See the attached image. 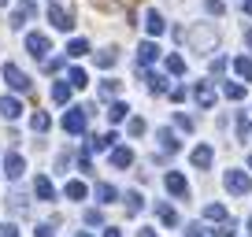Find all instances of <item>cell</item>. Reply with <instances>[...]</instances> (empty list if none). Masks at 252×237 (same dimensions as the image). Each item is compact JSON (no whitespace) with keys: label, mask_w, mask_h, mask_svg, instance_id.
I'll return each mask as SVG.
<instances>
[{"label":"cell","mask_w":252,"mask_h":237,"mask_svg":"<svg viewBox=\"0 0 252 237\" xmlns=\"http://www.w3.org/2000/svg\"><path fill=\"white\" fill-rule=\"evenodd\" d=\"M222 185H226L234 197H245V193L252 189V178H249V171H234V167H230L226 178H222Z\"/></svg>","instance_id":"obj_1"},{"label":"cell","mask_w":252,"mask_h":237,"mask_svg":"<svg viewBox=\"0 0 252 237\" xmlns=\"http://www.w3.org/2000/svg\"><path fill=\"white\" fill-rule=\"evenodd\" d=\"M86 122H89V108H67V115H63L67 134H86Z\"/></svg>","instance_id":"obj_2"},{"label":"cell","mask_w":252,"mask_h":237,"mask_svg":"<svg viewBox=\"0 0 252 237\" xmlns=\"http://www.w3.org/2000/svg\"><path fill=\"white\" fill-rule=\"evenodd\" d=\"M48 23L56 26V30H71L74 26V15H71V8H63V4H48Z\"/></svg>","instance_id":"obj_3"},{"label":"cell","mask_w":252,"mask_h":237,"mask_svg":"<svg viewBox=\"0 0 252 237\" xmlns=\"http://www.w3.org/2000/svg\"><path fill=\"white\" fill-rule=\"evenodd\" d=\"M215 45H219V30H215V26H204V30L193 33V48H197V52H212Z\"/></svg>","instance_id":"obj_4"},{"label":"cell","mask_w":252,"mask_h":237,"mask_svg":"<svg viewBox=\"0 0 252 237\" xmlns=\"http://www.w3.org/2000/svg\"><path fill=\"white\" fill-rule=\"evenodd\" d=\"M4 82H8L15 93H30V78H26V74L19 71L15 63H4Z\"/></svg>","instance_id":"obj_5"},{"label":"cell","mask_w":252,"mask_h":237,"mask_svg":"<svg viewBox=\"0 0 252 237\" xmlns=\"http://www.w3.org/2000/svg\"><path fill=\"white\" fill-rule=\"evenodd\" d=\"M23 171H26V159L19 156V152H8V156H4V174H8L11 182H19V178H23Z\"/></svg>","instance_id":"obj_6"},{"label":"cell","mask_w":252,"mask_h":237,"mask_svg":"<svg viewBox=\"0 0 252 237\" xmlns=\"http://www.w3.org/2000/svg\"><path fill=\"white\" fill-rule=\"evenodd\" d=\"M163 185H167V193H171V197H189V182H186V178H182V174L178 171H171V174H167V178H163Z\"/></svg>","instance_id":"obj_7"},{"label":"cell","mask_w":252,"mask_h":237,"mask_svg":"<svg viewBox=\"0 0 252 237\" xmlns=\"http://www.w3.org/2000/svg\"><path fill=\"white\" fill-rule=\"evenodd\" d=\"M26 52H30L33 59H45L48 56V37L45 33H30V37H26Z\"/></svg>","instance_id":"obj_8"},{"label":"cell","mask_w":252,"mask_h":237,"mask_svg":"<svg viewBox=\"0 0 252 237\" xmlns=\"http://www.w3.org/2000/svg\"><path fill=\"white\" fill-rule=\"evenodd\" d=\"M159 59V45L156 41H141V48H137V67H149Z\"/></svg>","instance_id":"obj_9"},{"label":"cell","mask_w":252,"mask_h":237,"mask_svg":"<svg viewBox=\"0 0 252 237\" xmlns=\"http://www.w3.org/2000/svg\"><path fill=\"white\" fill-rule=\"evenodd\" d=\"M33 11H37V4H33V0L19 4V8L11 11V26H15V30H23V26H26V19H33Z\"/></svg>","instance_id":"obj_10"},{"label":"cell","mask_w":252,"mask_h":237,"mask_svg":"<svg viewBox=\"0 0 252 237\" xmlns=\"http://www.w3.org/2000/svg\"><path fill=\"white\" fill-rule=\"evenodd\" d=\"M0 115L8 118V122L19 118V115H23V100H19V96H4V100H0Z\"/></svg>","instance_id":"obj_11"},{"label":"cell","mask_w":252,"mask_h":237,"mask_svg":"<svg viewBox=\"0 0 252 237\" xmlns=\"http://www.w3.org/2000/svg\"><path fill=\"white\" fill-rule=\"evenodd\" d=\"M193 167H200V171H208V167H212V159H215V152L208 148V145H197V148H193Z\"/></svg>","instance_id":"obj_12"},{"label":"cell","mask_w":252,"mask_h":237,"mask_svg":"<svg viewBox=\"0 0 252 237\" xmlns=\"http://www.w3.org/2000/svg\"><path fill=\"white\" fill-rule=\"evenodd\" d=\"M193 96H197V104H200L204 111L215 104V93H212V86H208V82H197V86H193Z\"/></svg>","instance_id":"obj_13"},{"label":"cell","mask_w":252,"mask_h":237,"mask_svg":"<svg viewBox=\"0 0 252 237\" xmlns=\"http://www.w3.org/2000/svg\"><path fill=\"white\" fill-rule=\"evenodd\" d=\"M145 30L152 33V37H159V33L167 30V23H163V15L159 11H145Z\"/></svg>","instance_id":"obj_14"},{"label":"cell","mask_w":252,"mask_h":237,"mask_svg":"<svg viewBox=\"0 0 252 237\" xmlns=\"http://www.w3.org/2000/svg\"><path fill=\"white\" fill-rule=\"evenodd\" d=\"M134 163V152L130 148H111V167H119V171H126V167Z\"/></svg>","instance_id":"obj_15"},{"label":"cell","mask_w":252,"mask_h":237,"mask_svg":"<svg viewBox=\"0 0 252 237\" xmlns=\"http://www.w3.org/2000/svg\"><path fill=\"white\" fill-rule=\"evenodd\" d=\"M115 141H119L115 134H104V137H89V152H108V148H111Z\"/></svg>","instance_id":"obj_16"},{"label":"cell","mask_w":252,"mask_h":237,"mask_svg":"<svg viewBox=\"0 0 252 237\" xmlns=\"http://www.w3.org/2000/svg\"><path fill=\"white\" fill-rule=\"evenodd\" d=\"M156 137H159V148H163V152H178V148H182V141L171 134V130H159Z\"/></svg>","instance_id":"obj_17"},{"label":"cell","mask_w":252,"mask_h":237,"mask_svg":"<svg viewBox=\"0 0 252 237\" xmlns=\"http://www.w3.org/2000/svg\"><path fill=\"white\" fill-rule=\"evenodd\" d=\"M33 193H37L41 200H56V189H52V182H48L45 174H41L37 182H33Z\"/></svg>","instance_id":"obj_18"},{"label":"cell","mask_w":252,"mask_h":237,"mask_svg":"<svg viewBox=\"0 0 252 237\" xmlns=\"http://www.w3.org/2000/svg\"><path fill=\"white\" fill-rule=\"evenodd\" d=\"M8 207H11V215H26V211H30L26 193H11V197H8Z\"/></svg>","instance_id":"obj_19"},{"label":"cell","mask_w":252,"mask_h":237,"mask_svg":"<svg viewBox=\"0 0 252 237\" xmlns=\"http://www.w3.org/2000/svg\"><path fill=\"white\" fill-rule=\"evenodd\" d=\"M115 63H119V52H115V48H100V52H96V67L108 71V67H115Z\"/></svg>","instance_id":"obj_20"},{"label":"cell","mask_w":252,"mask_h":237,"mask_svg":"<svg viewBox=\"0 0 252 237\" xmlns=\"http://www.w3.org/2000/svg\"><path fill=\"white\" fill-rule=\"evenodd\" d=\"M71 82H56V86H52V100L56 104H67V100H71Z\"/></svg>","instance_id":"obj_21"},{"label":"cell","mask_w":252,"mask_h":237,"mask_svg":"<svg viewBox=\"0 0 252 237\" xmlns=\"http://www.w3.org/2000/svg\"><path fill=\"white\" fill-rule=\"evenodd\" d=\"M156 211H159V222H163V226H178V211H174L171 204H156Z\"/></svg>","instance_id":"obj_22"},{"label":"cell","mask_w":252,"mask_h":237,"mask_svg":"<svg viewBox=\"0 0 252 237\" xmlns=\"http://www.w3.org/2000/svg\"><path fill=\"white\" fill-rule=\"evenodd\" d=\"M96 200H100V204H111V200H119V189L108 185V182H100L96 185Z\"/></svg>","instance_id":"obj_23"},{"label":"cell","mask_w":252,"mask_h":237,"mask_svg":"<svg viewBox=\"0 0 252 237\" xmlns=\"http://www.w3.org/2000/svg\"><path fill=\"white\" fill-rule=\"evenodd\" d=\"M234 71L241 74L245 82H252V59H249V56H237V59H234Z\"/></svg>","instance_id":"obj_24"},{"label":"cell","mask_w":252,"mask_h":237,"mask_svg":"<svg viewBox=\"0 0 252 237\" xmlns=\"http://www.w3.org/2000/svg\"><path fill=\"white\" fill-rule=\"evenodd\" d=\"M30 126H33V134H45V130L52 126V122H48V115H45V111H33V115H30Z\"/></svg>","instance_id":"obj_25"},{"label":"cell","mask_w":252,"mask_h":237,"mask_svg":"<svg viewBox=\"0 0 252 237\" xmlns=\"http://www.w3.org/2000/svg\"><path fill=\"white\" fill-rule=\"evenodd\" d=\"M145 207V197L141 193H126V215H137Z\"/></svg>","instance_id":"obj_26"},{"label":"cell","mask_w":252,"mask_h":237,"mask_svg":"<svg viewBox=\"0 0 252 237\" xmlns=\"http://www.w3.org/2000/svg\"><path fill=\"white\" fill-rule=\"evenodd\" d=\"M86 52H89V41H82V37H74L71 45H67V56H74V59H82Z\"/></svg>","instance_id":"obj_27"},{"label":"cell","mask_w":252,"mask_h":237,"mask_svg":"<svg viewBox=\"0 0 252 237\" xmlns=\"http://www.w3.org/2000/svg\"><path fill=\"white\" fill-rule=\"evenodd\" d=\"M67 78H71L74 89H86V86H89V74L82 71V67H71V74H67Z\"/></svg>","instance_id":"obj_28"},{"label":"cell","mask_w":252,"mask_h":237,"mask_svg":"<svg viewBox=\"0 0 252 237\" xmlns=\"http://www.w3.org/2000/svg\"><path fill=\"white\" fill-rule=\"evenodd\" d=\"M222 96H226V100H245V86H237V82H226V86H222Z\"/></svg>","instance_id":"obj_29"},{"label":"cell","mask_w":252,"mask_h":237,"mask_svg":"<svg viewBox=\"0 0 252 237\" xmlns=\"http://www.w3.org/2000/svg\"><path fill=\"white\" fill-rule=\"evenodd\" d=\"M234 230H237V222H234V219H222L219 226L212 230V237H234Z\"/></svg>","instance_id":"obj_30"},{"label":"cell","mask_w":252,"mask_h":237,"mask_svg":"<svg viewBox=\"0 0 252 237\" xmlns=\"http://www.w3.org/2000/svg\"><path fill=\"white\" fill-rule=\"evenodd\" d=\"M145 82H149L152 93H167V78L163 74H145Z\"/></svg>","instance_id":"obj_31"},{"label":"cell","mask_w":252,"mask_h":237,"mask_svg":"<svg viewBox=\"0 0 252 237\" xmlns=\"http://www.w3.org/2000/svg\"><path fill=\"white\" fill-rule=\"evenodd\" d=\"M63 193H67L71 200H86V182H67V189H63Z\"/></svg>","instance_id":"obj_32"},{"label":"cell","mask_w":252,"mask_h":237,"mask_svg":"<svg viewBox=\"0 0 252 237\" xmlns=\"http://www.w3.org/2000/svg\"><path fill=\"white\" fill-rule=\"evenodd\" d=\"M204 219L222 222V219H226V207H222V204H208V207H204Z\"/></svg>","instance_id":"obj_33"},{"label":"cell","mask_w":252,"mask_h":237,"mask_svg":"<svg viewBox=\"0 0 252 237\" xmlns=\"http://www.w3.org/2000/svg\"><path fill=\"white\" fill-rule=\"evenodd\" d=\"M167 71L171 74H186V59H182V56H167Z\"/></svg>","instance_id":"obj_34"},{"label":"cell","mask_w":252,"mask_h":237,"mask_svg":"<svg viewBox=\"0 0 252 237\" xmlns=\"http://www.w3.org/2000/svg\"><path fill=\"white\" fill-rule=\"evenodd\" d=\"M126 115H130V108H126V104H111V111H108V118H111V122H123Z\"/></svg>","instance_id":"obj_35"},{"label":"cell","mask_w":252,"mask_h":237,"mask_svg":"<svg viewBox=\"0 0 252 237\" xmlns=\"http://www.w3.org/2000/svg\"><path fill=\"white\" fill-rule=\"evenodd\" d=\"M204 11H208V15H222L226 4H222V0H204Z\"/></svg>","instance_id":"obj_36"},{"label":"cell","mask_w":252,"mask_h":237,"mask_svg":"<svg viewBox=\"0 0 252 237\" xmlns=\"http://www.w3.org/2000/svg\"><path fill=\"white\" fill-rule=\"evenodd\" d=\"M126 130H130V137H141L145 134V118H130V126H126Z\"/></svg>","instance_id":"obj_37"},{"label":"cell","mask_w":252,"mask_h":237,"mask_svg":"<svg viewBox=\"0 0 252 237\" xmlns=\"http://www.w3.org/2000/svg\"><path fill=\"white\" fill-rule=\"evenodd\" d=\"M174 126H178V130H186V134H189V130H193V118H189V115H182V111H178V115H174Z\"/></svg>","instance_id":"obj_38"},{"label":"cell","mask_w":252,"mask_h":237,"mask_svg":"<svg viewBox=\"0 0 252 237\" xmlns=\"http://www.w3.org/2000/svg\"><path fill=\"white\" fill-rule=\"evenodd\" d=\"M82 219H86V222H89V226H100V222H104V215H100V211H96V207H89V211H86V215H82Z\"/></svg>","instance_id":"obj_39"},{"label":"cell","mask_w":252,"mask_h":237,"mask_svg":"<svg viewBox=\"0 0 252 237\" xmlns=\"http://www.w3.org/2000/svg\"><path fill=\"white\" fill-rule=\"evenodd\" d=\"M115 93H119V82H104V86H100V96H104V100H111Z\"/></svg>","instance_id":"obj_40"},{"label":"cell","mask_w":252,"mask_h":237,"mask_svg":"<svg viewBox=\"0 0 252 237\" xmlns=\"http://www.w3.org/2000/svg\"><path fill=\"white\" fill-rule=\"evenodd\" d=\"M249 134H252V130H249V118H237V137H241V141H249Z\"/></svg>","instance_id":"obj_41"},{"label":"cell","mask_w":252,"mask_h":237,"mask_svg":"<svg viewBox=\"0 0 252 237\" xmlns=\"http://www.w3.org/2000/svg\"><path fill=\"white\" fill-rule=\"evenodd\" d=\"M33 237H56V230H52V222H45V226H37V230H33Z\"/></svg>","instance_id":"obj_42"},{"label":"cell","mask_w":252,"mask_h":237,"mask_svg":"<svg viewBox=\"0 0 252 237\" xmlns=\"http://www.w3.org/2000/svg\"><path fill=\"white\" fill-rule=\"evenodd\" d=\"M0 237H19V230L11 226V222H4V226H0Z\"/></svg>","instance_id":"obj_43"},{"label":"cell","mask_w":252,"mask_h":237,"mask_svg":"<svg viewBox=\"0 0 252 237\" xmlns=\"http://www.w3.org/2000/svg\"><path fill=\"white\" fill-rule=\"evenodd\" d=\"M222 71H226V59H222V56H219V59H212V74H222Z\"/></svg>","instance_id":"obj_44"},{"label":"cell","mask_w":252,"mask_h":237,"mask_svg":"<svg viewBox=\"0 0 252 237\" xmlns=\"http://www.w3.org/2000/svg\"><path fill=\"white\" fill-rule=\"evenodd\" d=\"M186 237H208V234H204V230H200V222H193V226L186 230Z\"/></svg>","instance_id":"obj_45"},{"label":"cell","mask_w":252,"mask_h":237,"mask_svg":"<svg viewBox=\"0 0 252 237\" xmlns=\"http://www.w3.org/2000/svg\"><path fill=\"white\" fill-rule=\"evenodd\" d=\"M78 171H82V174H89V171H93V163H89V156H78Z\"/></svg>","instance_id":"obj_46"},{"label":"cell","mask_w":252,"mask_h":237,"mask_svg":"<svg viewBox=\"0 0 252 237\" xmlns=\"http://www.w3.org/2000/svg\"><path fill=\"white\" fill-rule=\"evenodd\" d=\"M171 100H174V104H182V100H186V89H182V86H178V89H171Z\"/></svg>","instance_id":"obj_47"},{"label":"cell","mask_w":252,"mask_h":237,"mask_svg":"<svg viewBox=\"0 0 252 237\" xmlns=\"http://www.w3.org/2000/svg\"><path fill=\"white\" fill-rule=\"evenodd\" d=\"M137 237H159L156 230H137Z\"/></svg>","instance_id":"obj_48"},{"label":"cell","mask_w":252,"mask_h":237,"mask_svg":"<svg viewBox=\"0 0 252 237\" xmlns=\"http://www.w3.org/2000/svg\"><path fill=\"white\" fill-rule=\"evenodd\" d=\"M104 237H123V234H119V230H108V234H104Z\"/></svg>","instance_id":"obj_49"},{"label":"cell","mask_w":252,"mask_h":237,"mask_svg":"<svg viewBox=\"0 0 252 237\" xmlns=\"http://www.w3.org/2000/svg\"><path fill=\"white\" fill-rule=\"evenodd\" d=\"M245 11H249V15H252V0H245Z\"/></svg>","instance_id":"obj_50"},{"label":"cell","mask_w":252,"mask_h":237,"mask_svg":"<svg viewBox=\"0 0 252 237\" xmlns=\"http://www.w3.org/2000/svg\"><path fill=\"white\" fill-rule=\"evenodd\" d=\"M245 41H249V48H252V30H249V33H245Z\"/></svg>","instance_id":"obj_51"},{"label":"cell","mask_w":252,"mask_h":237,"mask_svg":"<svg viewBox=\"0 0 252 237\" xmlns=\"http://www.w3.org/2000/svg\"><path fill=\"white\" fill-rule=\"evenodd\" d=\"M249 171H252V156H249Z\"/></svg>","instance_id":"obj_52"},{"label":"cell","mask_w":252,"mask_h":237,"mask_svg":"<svg viewBox=\"0 0 252 237\" xmlns=\"http://www.w3.org/2000/svg\"><path fill=\"white\" fill-rule=\"evenodd\" d=\"M4 4H8V0H0V8H4Z\"/></svg>","instance_id":"obj_53"},{"label":"cell","mask_w":252,"mask_h":237,"mask_svg":"<svg viewBox=\"0 0 252 237\" xmlns=\"http://www.w3.org/2000/svg\"><path fill=\"white\" fill-rule=\"evenodd\" d=\"M249 226H252V219H249Z\"/></svg>","instance_id":"obj_54"},{"label":"cell","mask_w":252,"mask_h":237,"mask_svg":"<svg viewBox=\"0 0 252 237\" xmlns=\"http://www.w3.org/2000/svg\"><path fill=\"white\" fill-rule=\"evenodd\" d=\"M82 237H89V234H82Z\"/></svg>","instance_id":"obj_55"}]
</instances>
